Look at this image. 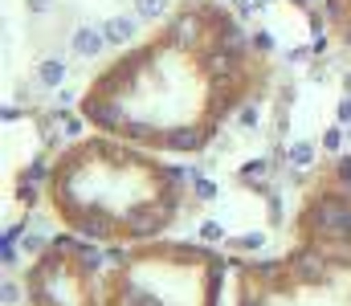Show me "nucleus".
<instances>
[{
    "label": "nucleus",
    "instance_id": "nucleus-2",
    "mask_svg": "<svg viewBox=\"0 0 351 306\" xmlns=\"http://www.w3.org/2000/svg\"><path fill=\"white\" fill-rule=\"evenodd\" d=\"M41 192L49 216L66 233L106 249L168 237L188 201V184L172 155L106 131L66 143L49 160Z\"/></svg>",
    "mask_w": 351,
    "mask_h": 306
},
{
    "label": "nucleus",
    "instance_id": "nucleus-6",
    "mask_svg": "<svg viewBox=\"0 0 351 306\" xmlns=\"http://www.w3.org/2000/svg\"><path fill=\"white\" fill-rule=\"evenodd\" d=\"M323 21L331 41L351 49V0H323Z\"/></svg>",
    "mask_w": 351,
    "mask_h": 306
},
{
    "label": "nucleus",
    "instance_id": "nucleus-5",
    "mask_svg": "<svg viewBox=\"0 0 351 306\" xmlns=\"http://www.w3.org/2000/svg\"><path fill=\"white\" fill-rule=\"evenodd\" d=\"M86 245L74 233L49 241L21 274L25 306H102V274Z\"/></svg>",
    "mask_w": 351,
    "mask_h": 306
},
{
    "label": "nucleus",
    "instance_id": "nucleus-3",
    "mask_svg": "<svg viewBox=\"0 0 351 306\" xmlns=\"http://www.w3.org/2000/svg\"><path fill=\"white\" fill-rule=\"evenodd\" d=\"M233 306H351V155L311 172L282 253L233 266Z\"/></svg>",
    "mask_w": 351,
    "mask_h": 306
},
{
    "label": "nucleus",
    "instance_id": "nucleus-1",
    "mask_svg": "<svg viewBox=\"0 0 351 306\" xmlns=\"http://www.w3.org/2000/svg\"><path fill=\"white\" fill-rule=\"evenodd\" d=\"M274 62L221 0H176L123 45L78 94L90 131L188 160L213 147L225 123L262 94Z\"/></svg>",
    "mask_w": 351,
    "mask_h": 306
},
{
    "label": "nucleus",
    "instance_id": "nucleus-4",
    "mask_svg": "<svg viewBox=\"0 0 351 306\" xmlns=\"http://www.w3.org/2000/svg\"><path fill=\"white\" fill-rule=\"evenodd\" d=\"M229 262L196 241H143L102 270V306H221Z\"/></svg>",
    "mask_w": 351,
    "mask_h": 306
}]
</instances>
